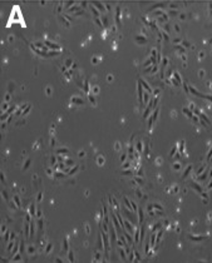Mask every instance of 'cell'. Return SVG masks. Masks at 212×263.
<instances>
[{
    "instance_id": "74e56055",
    "label": "cell",
    "mask_w": 212,
    "mask_h": 263,
    "mask_svg": "<svg viewBox=\"0 0 212 263\" xmlns=\"http://www.w3.org/2000/svg\"><path fill=\"white\" fill-rule=\"evenodd\" d=\"M39 144H41V140H37V142H35V144L33 145V149H38V148H39Z\"/></svg>"
},
{
    "instance_id": "2e32d148",
    "label": "cell",
    "mask_w": 212,
    "mask_h": 263,
    "mask_svg": "<svg viewBox=\"0 0 212 263\" xmlns=\"http://www.w3.org/2000/svg\"><path fill=\"white\" fill-rule=\"evenodd\" d=\"M156 55H157V50L155 48L151 49V58H152L153 62H156Z\"/></svg>"
},
{
    "instance_id": "6da1fadb",
    "label": "cell",
    "mask_w": 212,
    "mask_h": 263,
    "mask_svg": "<svg viewBox=\"0 0 212 263\" xmlns=\"http://www.w3.org/2000/svg\"><path fill=\"white\" fill-rule=\"evenodd\" d=\"M159 108H156V109H155V112H153L152 114H151L150 119H148V129H150V133H151V131H152L153 122H156L157 117H159Z\"/></svg>"
},
{
    "instance_id": "9a60e30c",
    "label": "cell",
    "mask_w": 212,
    "mask_h": 263,
    "mask_svg": "<svg viewBox=\"0 0 212 263\" xmlns=\"http://www.w3.org/2000/svg\"><path fill=\"white\" fill-rule=\"evenodd\" d=\"M152 208H153V210H155V211H162V212H164L163 207L159 206V203H153V204H152Z\"/></svg>"
},
{
    "instance_id": "f1b7e54d",
    "label": "cell",
    "mask_w": 212,
    "mask_h": 263,
    "mask_svg": "<svg viewBox=\"0 0 212 263\" xmlns=\"http://www.w3.org/2000/svg\"><path fill=\"white\" fill-rule=\"evenodd\" d=\"M35 216L38 217V219H41L42 218V210L41 208H37V213H35Z\"/></svg>"
},
{
    "instance_id": "9c48e42d",
    "label": "cell",
    "mask_w": 212,
    "mask_h": 263,
    "mask_svg": "<svg viewBox=\"0 0 212 263\" xmlns=\"http://www.w3.org/2000/svg\"><path fill=\"white\" fill-rule=\"evenodd\" d=\"M140 83L142 84V87H143V89H145L146 91H148V93H151V88H150V86H148L147 83H146V81H143V79H140Z\"/></svg>"
},
{
    "instance_id": "cb8c5ba5",
    "label": "cell",
    "mask_w": 212,
    "mask_h": 263,
    "mask_svg": "<svg viewBox=\"0 0 212 263\" xmlns=\"http://www.w3.org/2000/svg\"><path fill=\"white\" fill-rule=\"evenodd\" d=\"M30 162H32V161H30V159H27V161L24 162V166H23V171H27L28 167L30 166Z\"/></svg>"
},
{
    "instance_id": "4dcf8cb0",
    "label": "cell",
    "mask_w": 212,
    "mask_h": 263,
    "mask_svg": "<svg viewBox=\"0 0 212 263\" xmlns=\"http://www.w3.org/2000/svg\"><path fill=\"white\" fill-rule=\"evenodd\" d=\"M94 22H96V24H97V25H98V27L103 28V24H102V23H101L100 18H96V19H94Z\"/></svg>"
},
{
    "instance_id": "d6a6232c",
    "label": "cell",
    "mask_w": 212,
    "mask_h": 263,
    "mask_svg": "<svg viewBox=\"0 0 212 263\" xmlns=\"http://www.w3.org/2000/svg\"><path fill=\"white\" fill-rule=\"evenodd\" d=\"M137 152H138V153H141V152H143V150H142V142H138V144H137Z\"/></svg>"
},
{
    "instance_id": "b9f144b4",
    "label": "cell",
    "mask_w": 212,
    "mask_h": 263,
    "mask_svg": "<svg viewBox=\"0 0 212 263\" xmlns=\"http://www.w3.org/2000/svg\"><path fill=\"white\" fill-rule=\"evenodd\" d=\"M46 94H47V95H51V94H52V88H51V87H47Z\"/></svg>"
},
{
    "instance_id": "4fadbf2b",
    "label": "cell",
    "mask_w": 212,
    "mask_h": 263,
    "mask_svg": "<svg viewBox=\"0 0 212 263\" xmlns=\"http://www.w3.org/2000/svg\"><path fill=\"white\" fill-rule=\"evenodd\" d=\"M35 251H37V248H35L34 246H32V244H29V246H28V248H27L28 255H34Z\"/></svg>"
},
{
    "instance_id": "44dd1931",
    "label": "cell",
    "mask_w": 212,
    "mask_h": 263,
    "mask_svg": "<svg viewBox=\"0 0 212 263\" xmlns=\"http://www.w3.org/2000/svg\"><path fill=\"white\" fill-rule=\"evenodd\" d=\"M68 152V148H58V149H56V153L58 154H64V153H67Z\"/></svg>"
},
{
    "instance_id": "f6af8a7d",
    "label": "cell",
    "mask_w": 212,
    "mask_h": 263,
    "mask_svg": "<svg viewBox=\"0 0 212 263\" xmlns=\"http://www.w3.org/2000/svg\"><path fill=\"white\" fill-rule=\"evenodd\" d=\"M47 175H48L49 177H52V175H53V171H52V168L47 169Z\"/></svg>"
},
{
    "instance_id": "e0dca14e",
    "label": "cell",
    "mask_w": 212,
    "mask_h": 263,
    "mask_svg": "<svg viewBox=\"0 0 212 263\" xmlns=\"http://www.w3.org/2000/svg\"><path fill=\"white\" fill-rule=\"evenodd\" d=\"M28 213H29V215L32 216V217L35 215V213H37V210H35V206H34V204H30L29 212H28Z\"/></svg>"
},
{
    "instance_id": "8992f818",
    "label": "cell",
    "mask_w": 212,
    "mask_h": 263,
    "mask_svg": "<svg viewBox=\"0 0 212 263\" xmlns=\"http://www.w3.org/2000/svg\"><path fill=\"white\" fill-rule=\"evenodd\" d=\"M136 41L138 42V44H146L147 43V38L142 37V35H138V37H136Z\"/></svg>"
},
{
    "instance_id": "30bf717a",
    "label": "cell",
    "mask_w": 212,
    "mask_h": 263,
    "mask_svg": "<svg viewBox=\"0 0 212 263\" xmlns=\"http://www.w3.org/2000/svg\"><path fill=\"white\" fill-rule=\"evenodd\" d=\"M100 87L98 86H93L91 88V94H93V95H97V94H100Z\"/></svg>"
},
{
    "instance_id": "3957f363",
    "label": "cell",
    "mask_w": 212,
    "mask_h": 263,
    "mask_svg": "<svg viewBox=\"0 0 212 263\" xmlns=\"http://www.w3.org/2000/svg\"><path fill=\"white\" fill-rule=\"evenodd\" d=\"M124 229H126V231L131 234L136 232V228H134L133 225L131 224V222H129L128 219H124Z\"/></svg>"
},
{
    "instance_id": "816d5d0a",
    "label": "cell",
    "mask_w": 212,
    "mask_h": 263,
    "mask_svg": "<svg viewBox=\"0 0 212 263\" xmlns=\"http://www.w3.org/2000/svg\"><path fill=\"white\" fill-rule=\"evenodd\" d=\"M177 189H178L177 185H173V187H172V191H175L173 193H177Z\"/></svg>"
},
{
    "instance_id": "d590c367",
    "label": "cell",
    "mask_w": 212,
    "mask_h": 263,
    "mask_svg": "<svg viewBox=\"0 0 212 263\" xmlns=\"http://www.w3.org/2000/svg\"><path fill=\"white\" fill-rule=\"evenodd\" d=\"M8 107H9V103L8 102L4 103V105H3V107H1V109H3V112H6V110H8Z\"/></svg>"
},
{
    "instance_id": "ffe728a7",
    "label": "cell",
    "mask_w": 212,
    "mask_h": 263,
    "mask_svg": "<svg viewBox=\"0 0 212 263\" xmlns=\"http://www.w3.org/2000/svg\"><path fill=\"white\" fill-rule=\"evenodd\" d=\"M78 168H79V166H74V168H70L69 169V172H68V175H74V173H77Z\"/></svg>"
},
{
    "instance_id": "9f6ffc18",
    "label": "cell",
    "mask_w": 212,
    "mask_h": 263,
    "mask_svg": "<svg viewBox=\"0 0 212 263\" xmlns=\"http://www.w3.org/2000/svg\"><path fill=\"white\" fill-rule=\"evenodd\" d=\"M142 175H143V173H142V169H140V171H138V177H142Z\"/></svg>"
},
{
    "instance_id": "7402d4cb",
    "label": "cell",
    "mask_w": 212,
    "mask_h": 263,
    "mask_svg": "<svg viewBox=\"0 0 212 263\" xmlns=\"http://www.w3.org/2000/svg\"><path fill=\"white\" fill-rule=\"evenodd\" d=\"M131 162H132V161H129V159H128V161H126V162H124V163H123V166H122V168H123V169H129V167L132 166V163H131Z\"/></svg>"
},
{
    "instance_id": "ab89813d",
    "label": "cell",
    "mask_w": 212,
    "mask_h": 263,
    "mask_svg": "<svg viewBox=\"0 0 212 263\" xmlns=\"http://www.w3.org/2000/svg\"><path fill=\"white\" fill-rule=\"evenodd\" d=\"M42 198H43V192H39V193H38V198H37V201H38V202H41V201H42Z\"/></svg>"
},
{
    "instance_id": "f907efd6",
    "label": "cell",
    "mask_w": 212,
    "mask_h": 263,
    "mask_svg": "<svg viewBox=\"0 0 212 263\" xmlns=\"http://www.w3.org/2000/svg\"><path fill=\"white\" fill-rule=\"evenodd\" d=\"M5 231H6V225H1V234L5 233Z\"/></svg>"
},
{
    "instance_id": "f35d334b",
    "label": "cell",
    "mask_w": 212,
    "mask_h": 263,
    "mask_svg": "<svg viewBox=\"0 0 212 263\" xmlns=\"http://www.w3.org/2000/svg\"><path fill=\"white\" fill-rule=\"evenodd\" d=\"M78 157L79 158H83V157H86V152H84V150H79Z\"/></svg>"
},
{
    "instance_id": "d6986e66",
    "label": "cell",
    "mask_w": 212,
    "mask_h": 263,
    "mask_svg": "<svg viewBox=\"0 0 212 263\" xmlns=\"http://www.w3.org/2000/svg\"><path fill=\"white\" fill-rule=\"evenodd\" d=\"M88 98H89V100H91L92 105H94V107H96V105H97V102H96V98H94V95H92V94L89 93Z\"/></svg>"
},
{
    "instance_id": "5bb4252c",
    "label": "cell",
    "mask_w": 212,
    "mask_h": 263,
    "mask_svg": "<svg viewBox=\"0 0 212 263\" xmlns=\"http://www.w3.org/2000/svg\"><path fill=\"white\" fill-rule=\"evenodd\" d=\"M140 229L136 228V232H134V243H138L140 242Z\"/></svg>"
},
{
    "instance_id": "ac0fdd59",
    "label": "cell",
    "mask_w": 212,
    "mask_h": 263,
    "mask_svg": "<svg viewBox=\"0 0 212 263\" xmlns=\"http://www.w3.org/2000/svg\"><path fill=\"white\" fill-rule=\"evenodd\" d=\"M142 220H143V211L138 208V222H140V224H142Z\"/></svg>"
},
{
    "instance_id": "d4e9b609",
    "label": "cell",
    "mask_w": 212,
    "mask_h": 263,
    "mask_svg": "<svg viewBox=\"0 0 212 263\" xmlns=\"http://www.w3.org/2000/svg\"><path fill=\"white\" fill-rule=\"evenodd\" d=\"M114 150H115V152H121V143H119V142H115Z\"/></svg>"
},
{
    "instance_id": "603a6c76",
    "label": "cell",
    "mask_w": 212,
    "mask_h": 263,
    "mask_svg": "<svg viewBox=\"0 0 212 263\" xmlns=\"http://www.w3.org/2000/svg\"><path fill=\"white\" fill-rule=\"evenodd\" d=\"M68 260H69L70 262H73V261H74V255H73V251L72 250L68 251Z\"/></svg>"
},
{
    "instance_id": "6f0895ef",
    "label": "cell",
    "mask_w": 212,
    "mask_h": 263,
    "mask_svg": "<svg viewBox=\"0 0 212 263\" xmlns=\"http://www.w3.org/2000/svg\"><path fill=\"white\" fill-rule=\"evenodd\" d=\"M55 261H56V262H62V258L56 257V258H55Z\"/></svg>"
},
{
    "instance_id": "7bdbcfd3",
    "label": "cell",
    "mask_w": 212,
    "mask_h": 263,
    "mask_svg": "<svg viewBox=\"0 0 212 263\" xmlns=\"http://www.w3.org/2000/svg\"><path fill=\"white\" fill-rule=\"evenodd\" d=\"M153 95H155V97H159V89H155V90H153Z\"/></svg>"
},
{
    "instance_id": "11a10c76",
    "label": "cell",
    "mask_w": 212,
    "mask_h": 263,
    "mask_svg": "<svg viewBox=\"0 0 212 263\" xmlns=\"http://www.w3.org/2000/svg\"><path fill=\"white\" fill-rule=\"evenodd\" d=\"M60 70H62L63 73H65V70H67V67H65V65H63V67L60 68Z\"/></svg>"
},
{
    "instance_id": "60d3db41",
    "label": "cell",
    "mask_w": 212,
    "mask_h": 263,
    "mask_svg": "<svg viewBox=\"0 0 212 263\" xmlns=\"http://www.w3.org/2000/svg\"><path fill=\"white\" fill-rule=\"evenodd\" d=\"M156 166H162V158H161V157L156 158Z\"/></svg>"
},
{
    "instance_id": "5b68a950",
    "label": "cell",
    "mask_w": 212,
    "mask_h": 263,
    "mask_svg": "<svg viewBox=\"0 0 212 263\" xmlns=\"http://www.w3.org/2000/svg\"><path fill=\"white\" fill-rule=\"evenodd\" d=\"M101 60H103V56H93V58L91 59V63L94 65H97Z\"/></svg>"
},
{
    "instance_id": "f546056e",
    "label": "cell",
    "mask_w": 212,
    "mask_h": 263,
    "mask_svg": "<svg viewBox=\"0 0 212 263\" xmlns=\"http://www.w3.org/2000/svg\"><path fill=\"white\" fill-rule=\"evenodd\" d=\"M136 194H137L138 198H143V194H142V192H141L140 188H137V189H136Z\"/></svg>"
},
{
    "instance_id": "f5cc1de1",
    "label": "cell",
    "mask_w": 212,
    "mask_h": 263,
    "mask_svg": "<svg viewBox=\"0 0 212 263\" xmlns=\"http://www.w3.org/2000/svg\"><path fill=\"white\" fill-rule=\"evenodd\" d=\"M117 48H118V45H117V41H115L114 45H113V50H117Z\"/></svg>"
},
{
    "instance_id": "e575fe53",
    "label": "cell",
    "mask_w": 212,
    "mask_h": 263,
    "mask_svg": "<svg viewBox=\"0 0 212 263\" xmlns=\"http://www.w3.org/2000/svg\"><path fill=\"white\" fill-rule=\"evenodd\" d=\"M72 62H73V60L72 59H67V60H65V67H67V68H70V65H72Z\"/></svg>"
},
{
    "instance_id": "ba28073f",
    "label": "cell",
    "mask_w": 212,
    "mask_h": 263,
    "mask_svg": "<svg viewBox=\"0 0 212 263\" xmlns=\"http://www.w3.org/2000/svg\"><path fill=\"white\" fill-rule=\"evenodd\" d=\"M13 201L14 203L16 204V207H18V210H20V208H22V203H20V198H19V196H13Z\"/></svg>"
},
{
    "instance_id": "681fc988",
    "label": "cell",
    "mask_w": 212,
    "mask_h": 263,
    "mask_svg": "<svg viewBox=\"0 0 212 263\" xmlns=\"http://www.w3.org/2000/svg\"><path fill=\"white\" fill-rule=\"evenodd\" d=\"M51 145H52V147H53V145H55V138H54V137L51 138Z\"/></svg>"
},
{
    "instance_id": "8fae6325",
    "label": "cell",
    "mask_w": 212,
    "mask_h": 263,
    "mask_svg": "<svg viewBox=\"0 0 212 263\" xmlns=\"http://www.w3.org/2000/svg\"><path fill=\"white\" fill-rule=\"evenodd\" d=\"M105 163H106V158L103 156H98L97 157V164L100 167H102V166H105Z\"/></svg>"
},
{
    "instance_id": "1f68e13d",
    "label": "cell",
    "mask_w": 212,
    "mask_h": 263,
    "mask_svg": "<svg viewBox=\"0 0 212 263\" xmlns=\"http://www.w3.org/2000/svg\"><path fill=\"white\" fill-rule=\"evenodd\" d=\"M113 79H114V77H113L112 74H108L107 75V82H108V83H112Z\"/></svg>"
},
{
    "instance_id": "7c38bea8",
    "label": "cell",
    "mask_w": 212,
    "mask_h": 263,
    "mask_svg": "<svg viewBox=\"0 0 212 263\" xmlns=\"http://www.w3.org/2000/svg\"><path fill=\"white\" fill-rule=\"evenodd\" d=\"M11 261H13V262H18V261H22V252L15 253V255L13 256V258H11Z\"/></svg>"
},
{
    "instance_id": "7a4b0ae2",
    "label": "cell",
    "mask_w": 212,
    "mask_h": 263,
    "mask_svg": "<svg viewBox=\"0 0 212 263\" xmlns=\"http://www.w3.org/2000/svg\"><path fill=\"white\" fill-rule=\"evenodd\" d=\"M84 99L81 95H73L70 98V107H74V105H83Z\"/></svg>"
},
{
    "instance_id": "52a82bcc",
    "label": "cell",
    "mask_w": 212,
    "mask_h": 263,
    "mask_svg": "<svg viewBox=\"0 0 212 263\" xmlns=\"http://www.w3.org/2000/svg\"><path fill=\"white\" fill-rule=\"evenodd\" d=\"M93 6L94 8H97L98 10L100 11H106V6H105V4H101V3H93Z\"/></svg>"
},
{
    "instance_id": "bcb514c9",
    "label": "cell",
    "mask_w": 212,
    "mask_h": 263,
    "mask_svg": "<svg viewBox=\"0 0 212 263\" xmlns=\"http://www.w3.org/2000/svg\"><path fill=\"white\" fill-rule=\"evenodd\" d=\"M181 168L180 163H173V169H176V171H178V169Z\"/></svg>"
},
{
    "instance_id": "8d00e7d4",
    "label": "cell",
    "mask_w": 212,
    "mask_h": 263,
    "mask_svg": "<svg viewBox=\"0 0 212 263\" xmlns=\"http://www.w3.org/2000/svg\"><path fill=\"white\" fill-rule=\"evenodd\" d=\"M127 156H128V153H123V154H122L121 158H119V159H121V162H126Z\"/></svg>"
},
{
    "instance_id": "83f0119b",
    "label": "cell",
    "mask_w": 212,
    "mask_h": 263,
    "mask_svg": "<svg viewBox=\"0 0 212 263\" xmlns=\"http://www.w3.org/2000/svg\"><path fill=\"white\" fill-rule=\"evenodd\" d=\"M64 164H65V166L70 167L73 164V161H72V159H69V158H65L64 159Z\"/></svg>"
},
{
    "instance_id": "484cf974",
    "label": "cell",
    "mask_w": 212,
    "mask_h": 263,
    "mask_svg": "<svg viewBox=\"0 0 212 263\" xmlns=\"http://www.w3.org/2000/svg\"><path fill=\"white\" fill-rule=\"evenodd\" d=\"M52 248H53V244L48 243V246H47V248H46V253H47V255H49V253H51Z\"/></svg>"
},
{
    "instance_id": "4316f807",
    "label": "cell",
    "mask_w": 212,
    "mask_h": 263,
    "mask_svg": "<svg viewBox=\"0 0 212 263\" xmlns=\"http://www.w3.org/2000/svg\"><path fill=\"white\" fill-rule=\"evenodd\" d=\"M56 163H58V162H56V157L55 156H52L51 157V164H52V166H55Z\"/></svg>"
},
{
    "instance_id": "db71d44e",
    "label": "cell",
    "mask_w": 212,
    "mask_h": 263,
    "mask_svg": "<svg viewBox=\"0 0 212 263\" xmlns=\"http://www.w3.org/2000/svg\"><path fill=\"white\" fill-rule=\"evenodd\" d=\"M175 153H176V148H173V149L171 150V153H169V156L172 157V156H173V154H175Z\"/></svg>"
},
{
    "instance_id": "277c9868",
    "label": "cell",
    "mask_w": 212,
    "mask_h": 263,
    "mask_svg": "<svg viewBox=\"0 0 212 263\" xmlns=\"http://www.w3.org/2000/svg\"><path fill=\"white\" fill-rule=\"evenodd\" d=\"M68 239H69V236L65 237L62 244V251L64 250V252H67V253H68V251H69V242H68Z\"/></svg>"
},
{
    "instance_id": "ee69618b",
    "label": "cell",
    "mask_w": 212,
    "mask_h": 263,
    "mask_svg": "<svg viewBox=\"0 0 212 263\" xmlns=\"http://www.w3.org/2000/svg\"><path fill=\"white\" fill-rule=\"evenodd\" d=\"M10 99H11V95H10V93H8V94H6V95H5V102H10Z\"/></svg>"
},
{
    "instance_id": "7dc6e473",
    "label": "cell",
    "mask_w": 212,
    "mask_h": 263,
    "mask_svg": "<svg viewBox=\"0 0 212 263\" xmlns=\"http://www.w3.org/2000/svg\"><path fill=\"white\" fill-rule=\"evenodd\" d=\"M29 110H30V105H28V108H27V109H25L24 112H23V116H27L28 113H29Z\"/></svg>"
},
{
    "instance_id": "836d02e7",
    "label": "cell",
    "mask_w": 212,
    "mask_h": 263,
    "mask_svg": "<svg viewBox=\"0 0 212 263\" xmlns=\"http://www.w3.org/2000/svg\"><path fill=\"white\" fill-rule=\"evenodd\" d=\"M84 229H86V233H87V234H89V233H91V227H89V224H88V223H87V224L84 225Z\"/></svg>"
},
{
    "instance_id": "c3c4849f",
    "label": "cell",
    "mask_w": 212,
    "mask_h": 263,
    "mask_svg": "<svg viewBox=\"0 0 212 263\" xmlns=\"http://www.w3.org/2000/svg\"><path fill=\"white\" fill-rule=\"evenodd\" d=\"M167 64H168V58H164V59H163V63H162V65H163V68H164Z\"/></svg>"
}]
</instances>
